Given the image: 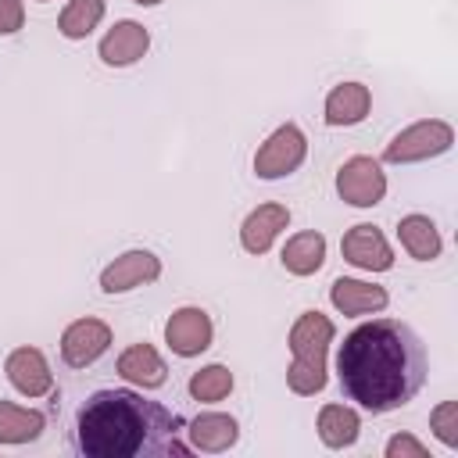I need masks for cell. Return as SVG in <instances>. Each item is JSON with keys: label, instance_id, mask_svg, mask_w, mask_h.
Masks as SVG:
<instances>
[{"label": "cell", "instance_id": "1", "mask_svg": "<svg viewBox=\"0 0 458 458\" xmlns=\"http://www.w3.org/2000/svg\"><path fill=\"white\" fill-rule=\"evenodd\" d=\"M68 447L79 458H186V422L161 401L125 386L86 394L68 422Z\"/></svg>", "mask_w": 458, "mask_h": 458}, {"label": "cell", "instance_id": "12", "mask_svg": "<svg viewBox=\"0 0 458 458\" xmlns=\"http://www.w3.org/2000/svg\"><path fill=\"white\" fill-rule=\"evenodd\" d=\"M150 47V32L140 21H118L104 39H100V61L111 68L136 64Z\"/></svg>", "mask_w": 458, "mask_h": 458}, {"label": "cell", "instance_id": "25", "mask_svg": "<svg viewBox=\"0 0 458 458\" xmlns=\"http://www.w3.org/2000/svg\"><path fill=\"white\" fill-rule=\"evenodd\" d=\"M386 454H390V458H426V447H422L415 437L397 433V437L386 440Z\"/></svg>", "mask_w": 458, "mask_h": 458}, {"label": "cell", "instance_id": "6", "mask_svg": "<svg viewBox=\"0 0 458 458\" xmlns=\"http://www.w3.org/2000/svg\"><path fill=\"white\" fill-rule=\"evenodd\" d=\"M336 193H340L347 204H354V208H372V204H379L383 193H386V175H383L379 161H372V157H365V154L344 161L340 172H336Z\"/></svg>", "mask_w": 458, "mask_h": 458}, {"label": "cell", "instance_id": "8", "mask_svg": "<svg viewBox=\"0 0 458 458\" xmlns=\"http://www.w3.org/2000/svg\"><path fill=\"white\" fill-rule=\"evenodd\" d=\"M161 276V261L150 250H125L122 258H114L104 272H100V290L104 293H125L132 286L154 283Z\"/></svg>", "mask_w": 458, "mask_h": 458}, {"label": "cell", "instance_id": "27", "mask_svg": "<svg viewBox=\"0 0 458 458\" xmlns=\"http://www.w3.org/2000/svg\"><path fill=\"white\" fill-rule=\"evenodd\" d=\"M136 4H143V7H154V4H161V0H136Z\"/></svg>", "mask_w": 458, "mask_h": 458}, {"label": "cell", "instance_id": "9", "mask_svg": "<svg viewBox=\"0 0 458 458\" xmlns=\"http://www.w3.org/2000/svg\"><path fill=\"white\" fill-rule=\"evenodd\" d=\"M211 318L204 308H179L168 322H165V340L179 358H193L200 351L211 347Z\"/></svg>", "mask_w": 458, "mask_h": 458}, {"label": "cell", "instance_id": "14", "mask_svg": "<svg viewBox=\"0 0 458 458\" xmlns=\"http://www.w3.org/2000/svg\"><path fill=\"white\" fill-rule=\"evenodd\" d=\"M329 301L344 315H372V311L386 308V290L372 286V283H361V279H344L340 276L329 286Z\"/></svg>", "mask_w": 458, "mask_h": 458}, {"label": "cell", "instance_id": "2", "mask_svg": "<svg viewBox=\"0 0 458 458\" xmlns=\"http://www.w3.org/2000/svg\"><path fill=\"white\" fill-rule=\"evenodd\" d=\"M429 358L419 333L401 318H372L344 336L336 379L347 401L372 415L404 408L426 383Z\"/></svg>", "mask_w": 458, "mask_h": 458}, {"label": "cell", "instance_id": "22", "mask_svg": "<svg viewBox=\"0 0 458 458\" xmlns=\"http://www.w3.org/2000/svg\"><path fill=\"white\" fill-rule=\"evenodd\" d=\"M100 18H104V0H72L61 11L57 29L64 39H82L100 25Z\"/></svg>", "mask_w": 458, "mask_h": 458}, {"label": "cell", "instance_id": "20", "mask_svg": "<svg viewBox=\"0 0 458 458\" xmlns=\"http://www.w3.org/2000/svg\"><path fill=\"white\" fill-rule=\"evenodd\" d=\"M358 429H361V419L354 408H344V404H326L318 411V437L326 447H351L358 440Z\"/></svg>", "mask_w": 458, "mask_h": 458}, {"label": "cell", "instance_id": "13", "mask_svg": "<svg viewBox=\"0 0 458 458\" xmlns=\"http://www.w3.org/2000/svg\"><path fill=\"white\" fill-rule=\"evenodd\" d=\"M286 225H290V211H286L283 204H261V208H254V211L243 218V225H240V243H243V250H250V254H265V250L272 247V240H276Z\"/></svg>", "mask_w": 458, "mask_h": 458}, {"label": "cell", "instance_id": "24", "mask_svg": "<svg viewBox=\"0 0 458 458\" xmlns=\"http://www.w3.org/2000/svg\"><path fill=\"white\" fill-rule=\"evenodd\" d=\"M429 422H433L437 437H440L447 447H454V444H458V401H444V404L429 415Z\"/></svg>", "mask_w": 458, "mask_h": 458}, {"label": "cell", "instance_id": "21", "mask_svg": "<svg viewBox=\"0 0 458 458\" xmlns=\"http://www.w3.org/2000/svg\"><path fill=\"white\" fill-rule=\"evenodd\" d=\"M43 426H47V419L39 411L0 401V444H29L43 433Z\"/></svg>", "mask_w": 458, "mask_h": 458}, {"label": "cell", "instance_id": "7", "mask_svg": "<svg viewBox=\"0 0 458 458\" xmlns=\"http://www.w3.org/2000/svg\"><path fill=\"white\" fill-rule=\"evenodd\" d=\"M111 347V329L100 318H79L64 329L61 336V361L68 369H86L93 365L104 351Z\"/></svg>", "mask_w": 458, "mask_h": 458}, {"label": "cell", "instance_id": "18", "mask_svg": "<svg viewBox=\"0 0 458 458\" xmlns=\"http://www.w3.org/2000/svg\"><path fill=\"white\" fill-rule=\"evenodd\" d=\"M322 261H326V236L315 229L290 236L283 247V268L290 276H311L322 268Z\"/></svg>", "mask_w": 458, "mask_h": 458}, {"label": "cell", "instance_id": "3", "mask_svg": "<svg viewBox=\"0 0 458 458\" xmlns=\"http://www.w3.org/2000/svg\"><path fill=\"white\" fill-rule=\"evenodd\" d=\"M333 340V322L322 311H304L290 329L293 365L286 383L293 394H318L326 386V347Z\"/></svg>", "mask_w": 458, "mask_h": 458}, {"label": "cell", "instance_id": "26", "mask_svg": "<svg viewBox=\"0 0 458 458\" xmlns=\"http://www.w3.org/2000/svg\"><path fill=\"white\" fill-rule=\"evenodd\" d=\"M21 21H25V7H21V0H0V32L11 36V32L21 29Z\"/></svg>", "mask_w": 458, "mask_h": 458}, {"label": "cell", "instance_id": "15", "mask_svg": "<svg viewBox=\"0 0 458 458\" xmlns=\"http://www.w3.org/2000/svg\"><path fill=\"white\" fill-rule=\"evenodd\" d=\"M118 376L136 383V386H143V390H154V386H161L168 379V369H165L161 354L150 344H132L118 358Z\"/></svg>", "mask_w": 458, "mask_h": 458}, {"label": "cell", "instance_id": "23", "mask_svg": "<svg viewBox=\"0 0 458 458\" xmlns=\"http://www.w3.org/2000/svg\"><path fill=\"white\" fill-rule=\"evenodd\" d=\"M229 390H233V372L225 365H208V369L190 376V397L193 401H204V404L222 401V397H229Z\"/></svg>", "mask_w": 458, "mask_h": 458}, {"label": "cell", "instance_id": "5", "mask_svg": "<svg viewBox=\"0 0 458 458\" xmlns=\"http://www.w3.org/2000/svg\"><path fill=\"white\" fill-rule=\"evenodd\" d=\"M304 154H308L304 132L286 122V125H279V129L258 147V154H254V175H258V179H283V175H290V172L304 161Z\"/></svg>", "mask_w": 458, "mask_h": 458}, {"label": "cell", "instance_id": "19", "mask_svg": "<svg viewBox=\"0 0 458 458\" xmlns=\"http://www.w3.org/2000/svg\"><path fill=\"white\" fill-rule=\"evenodd\" d=\"M397 236H401V247L415 261H433L440 254V233H437L433 218H426V215H404L397 222Z\"/></svg>", "mask_w": 458, "mask_h": 458}, {"label": "cell", "instance_id": "17", "mask_svg": "<svg viewBox=\"0 0 458 458\" xmlns=\"http://www.w3.org/2000/svg\"><path fill=\"white\" fill-rule=\"evenodd\" d=\"M369 89L361 82H340L329 97H326V122L329 125H358L369 114Z\"/></svg>", "mask_w": 458, "mask_h": 458}, {"label": "cell", "instance_id": "4", "mask_svg": "<svg viewBox=\"0 0 458 458\" xmlns=\"http://www.w3.org/2000/svg\"><path fill=\"white\" fill-rule=\"evenodd\" d=\"M451 143H454V132H451L447 122H437V118H433V122H415V125L401 129V132L386 143L383 157L394 161V165L422 161V157H437V154H444Z\"/></svg>", "mask_w": 458, "mask_h": 458}, {"label": "cell", "instance_id": "10", "mask_svg": "<svg viewBox=\"0 0 458 458\" xmlns=\"http://www.w3.org/2000/svg\"><path fill=\"white\" fill-rule=\"evenodd\" d=\"M340 250H344V258H347L351 265H358V268H365V272H386V268L394 265L390 243H386L383 233H379L376 225H369V222L347 229L344 240H340Z\"/></svg>", "mask_w": 458, "mask_h": 458}, {"label": "cell", "instance_id": "11", "mask_svg": "<svg viewBox=\"0 0 458 458\" xmlns=\"http://www.w3.org/2000/svg\"><path fill=\"white\" fill-rule=\"evenodd\" d=\"M4 369H7L11 386L21 390V394H29V397H43V394H50V386H54V372H50L43 351H36V347H18V351H11Z\"/></svg>", "mask_w": 458, "mask_h": 458}, {"label": "cell", "instance_id": "16", "mask_svg": "<svg viewBox=\"0 0 458 458\" xmlns=\"http://www.w3.org/2000/svg\"><path fill=\"white\" fill-rule=\"evenodd\" d=\"M190 447H197V451H229L233 444H236V437H240V426H236V419L233 415H222V411H204V415H197L193 422H190Z\"/></svg>", "mask_w": 458, "mask_h": 458}]
</instances>
